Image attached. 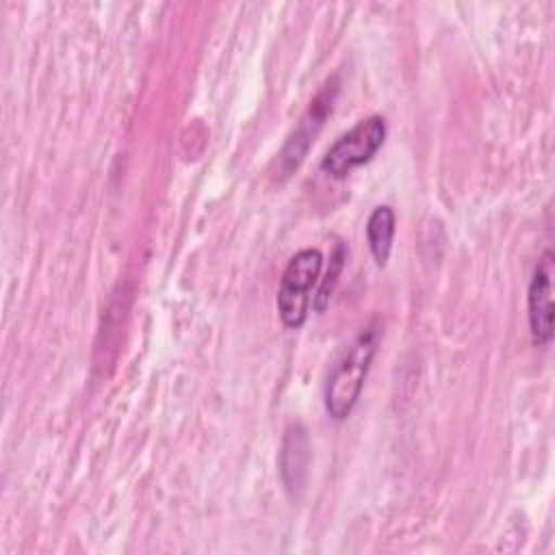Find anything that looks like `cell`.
Listing matches in <instances>:
<instances>
[{"mask_svg":"<svg viewBox=\"0 0 555 555\" xmlns=\"http://www.w3.org/2000/svg\"><path fill=\"white\" fill-rule=\"evenodd\" d=\"M377 334L375 325L364 327L330 371L325 382V410L334 421H345L351 414L377 349Z\"/></svg>","mask_w":555,"mask_h":555,"instance_id":"cell-1","label":"cell"},{"mask_svg":"<svg viewBox=\"0 0 555 555\" xmlns=\"http://www.w3.org/2000/svg\"><path fill=\"white\" fill-rule=\"evenodd\" d=\"M321 267L323 254L314 247H304L288 260L278 291V312L286 327L304 325L310 310V291L319 282Z\"/></svg>","mask_w":555,"mask_h":555,"instance_id":"cell-2","label":"cell"},{"mask_svg":"<svg viewBox=\"0 0 555 555\" xmlns=\"http://www.w3.org/2000/svg\"><path fill=\"white\" fill-rule=\"evenodd\" d=\"M386 139V119L371 115L340 134L321 160V169L332 178H345L356 167L369 163Z\"/></svg>","mask_w":555,"mask_h":555,"instance_id":"cell-3","label":"cell"},{"mask_svg":"<svg viewBox=\"0 0 555 555\" xmlns=\"http://www.w3.org/2000/svg\"><path fill=\"white\" fill-rule=\"evenodd\" d=\"M553 260L551 251H546L540 262L535 264L533 278L529 282V295H527V308H529V327L533 343L540 347H546L553 338Z\"/></svg>","mask_w":555,"mask_h":555,"instance_id":"cell-4","label":"cell"},{"mask_svg":"<svg viewBox=\"0 0 555 555\" xmlns=\"http://www.w3.org/2000/svg\"><path fill=\"white\" fill-rule=\"evenodd\" d=\"M330 108H332V98L327 95V89H325L323 93H319V98H317L314 104L310 106L308 115H306V117L301 119V124L295 128V132L291 134L288 143H286V147H284V152H282V160L288 163V169H293V167L299 165V160L304 158V154H306V150H308L312 137L317 134V130H319V126L323 124V119H325V115H327Z\"/></svg>","mask_w":555,"mask_h":555,"instance_id":"cell-5","label":"cell"},{"mask_svg":"<svg viewBox=\"0 0 555 555\" xmlns=\"http://www.w3.org/2000/svg\"><path fill=\"white\" fill-rule=\"evenodd\" d=\"M280 466H282V477L286 488H299L306 477V466H308V440L306 431L299 425L288 427L282 453H280Z\"/></svg>","mask_w":555,"mask_h":555,"instance_id":"cell-6","label":"cell"},{"mask_svg":"<svg viewBox=\"0 0 555 555\" xmlns=\"http://www.w3.org/2000/svg\"><path fill=\"white\" fill-rule=\"evenodd\" d=\"M395 210L390 206H375L373 212L369 215L366 221V241L373 254V260L377 267H386L390 249H392V238H395Z\"/></svg>","mask_w":555,"mask_h":555,"instance_id":"cell-7","label":"cell"},{"mask_svg":"<svg viewBox=\"0 0 555 555\" xmlns=\"http://www.w3.org/2000/svg\"><path fill=\"white\" fill-rule=\"evenodd\" d=\"M343 267H345V247L338 245L336 251H334V256H332V260H330V269H327L325 278L321 280L319 291H317V295H314V308H317L319 312L325 310V306H327V301H330V295H332V291H334V286H336V282H338V275H340Z\"/></svg>","mask_w":555,"mask_h":555,"instance_id":"cell-8","label":"cell"}]
</instances>
